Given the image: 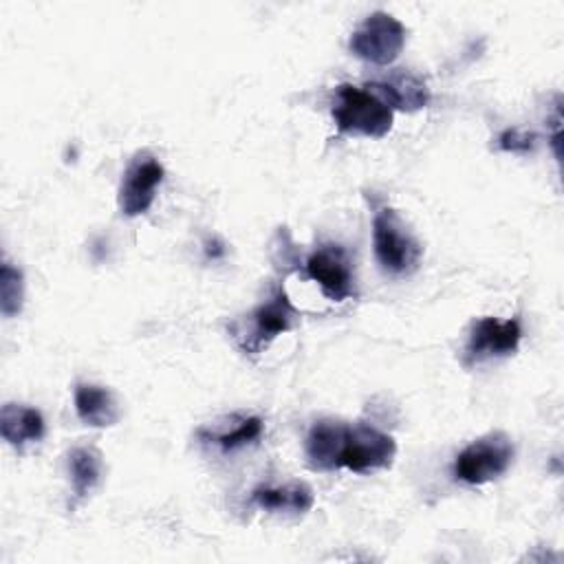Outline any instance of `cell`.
I'll use <instances>...</instances> for the list:
<instances>
[{"label":"cell","mask_w":564,"mask_h":564,"mask_svg":"<svg viewBox=\"0 0 564 564\" xmlns=\"http://www.w3.org/2000/svg\"><path fill=\"white\" fill-rule=\"evenodd\" d=\"M333 119L339 132L381 139L392 130L394 110L370 88L341 84L333 106Z\"/></svg>","instance_id":"cell-1"},{"label":"cell","mask_w":564,"mask_h":564,"mask_svg":"<svg viewBox=\"0 0 564 564\" xmlns=\"http://www.w3.org/2000/svg\"><path fill=\"white\" fill-rule=\"evenodd\" d=\"M372 247L377 262L392 275L412 273L423 256L421 242L392 207H379L372 216Z\"/></svg>","instance_id":"cell-2"},{"label":"cell","mask_w":564,"mask_h":564,"mask_svg":"<svg viewBox=\"0 0 564 564\" xmlns=\"http://www.w3.org/2000/svg\"><path fill=\"white\" fill-rule=\"evenodd\" d=\"M513 460V443L505 432H489L471 441L454 460V478L467 485H485L500 478Z\"/></svg>","instance_id":"cell-3"},{"label":"cell","mask_w":564,"mask_h":564,"mask_svg":"<svg viewBox=\"0 0 564 564\" xmlns=\"http://www.w3.org/2000/svg\"><path fill=\"white\" fill-rule=\"evenodd\" d=\"M405 46V26L386 11H375L364 18V22L350 33L348 48L355 57L388 66L392 64Z\"/></svg>","instance_id":"cell-4"},{"label":"cell","mask_w":564,"mask_h":564,"mask_svg":"<svg viewBox=\"0 0 564 564\" xmlns=\"http://www.w3.org/2000/svg\"><path fill=\"white\" fill-rule=\"evenodd\" d=\"M397 456V443L390 434L366 425H346L339 447L337 465L355 474H370L377 469H388Z\"/></svg>","instance_id":"cell-5"},{"label":"cell","mask_w":564,"mask_h":564,"mask_svg":"<svg viewBox=\"0 0 564 564\" xmlns=\"http://www.w3.org/2000/svg\"><path fill=\"white\" fill-rule=\"evenodd\" d=\"M165 170L150 152H137L123 170L119 185V209L123 216L134 218L145 214L156 196V187L163 183Z\"/></svg>","instance_id":"cell-6"},{"label":"cell","mask_w":564,"mask_h":564,"mask_svg":"<svg viewBox=\"0 0 564 564\" xmlns=\"http://www.w3.org/2000/svg\"><path fill=\"white\" fill-rule=\"evenodd\" d=\"M300 311L293 306L284 289H278L271 300L260 304L249 315V330L236 335L242 350L249 355L262 352L278 335L293 328V322L297 319Z\"/></svg>","instance_id":"cell-7"},{"label":"cell","mask_w":564,"mask_h":564,"mask_svg":"<svg viewBox=\"0 0 564 564\" xmlns=\"http://www.w3.org/2000/svg\"><path fill=\"white\" fill-rule=\"evenodd\" d=\"M306 275L319 284L322 293L333 302L355 297V275L346 249L337 242L319 245L306 258Z\"/></svg>","instance_id":"cell-8"},{"label":"cell","mask_w":564,"mask_h":564,"mask_svg":"<svg viewBox=\"0 0 564 564\" xmlns=\"http://www.w3.org/2000/svg\"><path fill=\"white\" fill-rule=\"evenodd\" d=\"M522 339V326L518 317L498 319V317H480L471 324L467 344H465V364L474 366L491 357L513 355Z\"/></svg>","instance_id":"cell-9"},{"label":"cell","mask_w":564,"mask_h":564,"mask_svg":"<svg viewBox=\"0 0 564 564\" xmlns=\"http://www.w3.org/2000/svg\"><path fill=\"white\" fill-rule=\"evenodd\" d=\"M372 93H377L392 110H419L425 108L430 101V88L419 75H412L408 70L392 73L388 79L370 82L366 84Z\"/></svg>","instance_id":"cell-10"},{"label":"cell","mask_w":564,"mask_h":564,"mask_svg":"<svg viewBox=\"0 0 564 564\" xmlns=\"http://www.w3.org/2000/svg\"><path fill=\"white\" fill-rule=\"evenodd\" d=\"M251 502L256 507L264 509V511L302 516V513L313 509L315 494L302 480H293V482H286V485H280V487L260 485L251 491Z\"/></svg>","instance_id":"cell-11"},{"label":"cell","mask_w":564,"mask_h":564,"mask_svg":"<svg viewBox=\"0 0 564 564\" xmlns=\"http://www.w3.org/2000/svg\"><path fill=\"white\" fill-rule=\"evenodd\" d=\"M344 427L346 423L335 419H322L311 427L306 436V458L311 469H317V471L339 469L337 458H339Z\"/></svg>","instance_id":"cell-12"},{"label":"cell","mask_w":564,"mask_h":564,"mask_svg":"<svg viewBox=\"0 0 564 564\" xmlns=\"http://www.w3.org/2000/svg\"><path fill=\"white\" fill-rule=\"evenodd\" d=\"M75 412L88 427H110L119 421V408L112 392L95 383L75 386Z\"/></svg>","instance_id":"cell-13"},{"label":"cell","mask_w":564,"mask_h":564,"mask_svg":"<svg viewBox=\"0 0 564 564\" xmlns=\"http://www.w3.org/2000/svg\"><path fill=\"white\" fill-rule=\"evenodd\" d=\"M0 434L11 445L22 449L44 436V419L40 410L22 403H4L0 410Z\"/></svg>","instance_id":"cell-14"},{"label":"cell","mask_w":564,"mask_h":564,"mask_svg":"<svg viewBox=\"0 0 564 564\" xmlns=\"http://www.w3.org/2000/svg\"><path fill=\"white\" fill-rule=\"evenodd\" d=\"M101 456L93 447H75L68 454V476L75 500H84L101 480Z\"/></svg>","instance_id":"cell-15"},{"label":"cell","mask_w":564,"mask_h":564,"mask_svg":"<svg viewBox=\"0 0 564 564\" xmlns=\"http://www.w3.org/2000/svg\"><path fill=\"white\" fill-rule=\"evenodd\" d=\"M262 430H264V425H262L260 416H247L236 427H231L227 432H216V434L209 432L207 434V432L200 430L198 434H200V438L216 443L223 452H234V449H240L249 443H256L262 436Z\"/></svg>","instance_id":"cell-16"},{"label":"cell","mask_w":564,"mask_h":564,"mask_svg":"<svg viewBox=\"0 0 564 564\" xmlns=\"http://www.w3.org/2000/svg\"><path fill=\"white\" fill-rule=\"evenodd\" d=\"M24 304V278L18 267L2 262L0 267V311L4 317H13Z\"/></svg>","instance_id":"cell-17"},{"label":"cell","mask_w":564,"mask_h":564,"mask_svg":"<svg viewBox=\"0 0 564 564\" xmlns=\"http://www.w3.org/2000/svg\"><path fill=\"white\" fill-rule=\"evenodd\" d=\"M535 141H538V137L533 132H524L520 128H507L498 137V148L502 152L524 154V152H531L535 148Z\"/></svg>","instance_id":"cell-18"},{"label":"cell","mask_w":564,"mask_h":564,"mask_svg":"<svg viewBox=\"0 0 564 564\" xmlns=\"http://www.w3.org/2000/svg\"><path fill=\"white\" fill-rule=\"evenodd\" d=\"M205 253H207V258H212V260L223 258V256H225V245H223L220 240L212 238V240L205 242Z\"/></svg>","instance_id":"cell-19"}]
</instances>
